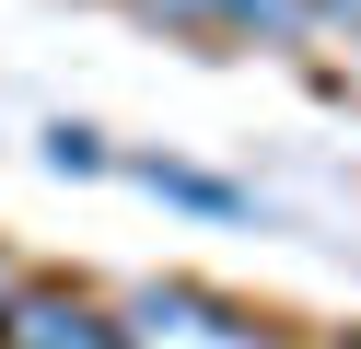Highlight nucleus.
<instances>
[{"mask_svg": "<svg viewBox=\"0 0 361 349\" xmlns=\"http://www.w3.org/2000/svg\"><path fill=\"white\" fill-rule=\"evenodd\" d=\"M47 163L59 175H105V140L94 128H47Z\"/></svg>", "mask_w": 361, "mask_h": 349, "instance_id": "20e7f679", "label": "nucleus"}, {"mask_svg": "<svg viewBox=\"0 0 361 349\" xmlns=\"http://www.w3.org/2000/svg\"><path fill=\"white\" fill-rule=\"evenodd\" d=\"M314 12H338V23H350V35H361V0H314Z\"/></svg>", "mask_w": 361, "mask_h": 349, "instance_id": "39448f33", "label": "nucleus"}, {"mask_svg": "<svg viewBox=\"0 0 361 349\" xmlns=\"http://www.w3.org/2000/svg\"><path fill=\"white\" fill-rule=\"evenodd\" d=\"M164 198H187V209H210V221H245V186H221V175H187V163H140Z\"/></svg>", "mask_w": 361, "mask_h": 349, "instance_id": "7ed1b4c3", "label": "nucleus"}, {"mask_svg": "<svg viewBox=\"0 0 361 349\" xmlns=\"http://www.w3.org/2000/svg\"><path fill=\"white\" fill-rule=\"evenodd\" d=\"M12 291H24V279H12V268H0V302H12Z\"/></svg>", "mask_w": 361, "mask_h": 349, "instance_id": "423d86ee", "label": "nucleus"}, {"mask_svg": "<svg viewBox=\"0 0 361 349\" xmlns=\"http://www.w3.org/2000/svg\"><path fill=\"white\" fill-rule=\"evenodd\" d=\"M0 349H152L140 326H117L82 291H12L0 302Z\"/></svg>", "mask_w": 361, "mask_h": 349, "instance_id": "f257e3e1", "label": "nucleus"}, {"mask_svg": "<svg viewBox=\"0 0 361 349\" xmlns=\"http://www.w3.org/2000/svg\"><path fill=\"white\" fill-rule=\"evenodd\" d=\"M175 23H210V35H268V47H291L314 23V0H164Z\"/></svg>", "mask_w": 361, "mask_h": 349, "instance_id": "f03ea898", "label": "nucleus"}]
</instances>
